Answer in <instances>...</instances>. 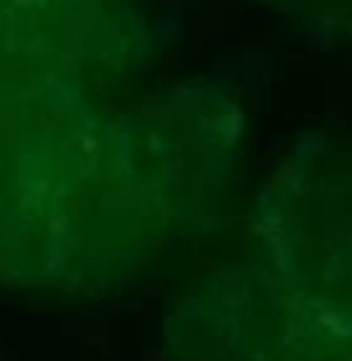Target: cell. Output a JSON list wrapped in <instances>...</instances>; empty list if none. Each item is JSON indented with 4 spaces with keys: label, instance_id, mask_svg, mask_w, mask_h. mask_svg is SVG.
Listing matches in <instances>:
<instances>
[{
    "label": "cell",
    "instance_id": "5b68a950",
    "mask_svg": "<svg viewBox=\"0 0 352 361\" xmlns=\"http://www.w3.org/2000/svg\"><path fill=\"white\" fill-rule=\"evenodd\" d=\"M150 48L133 0H0V67L61 73L137 67Z\"/></svg>",
    "mask_w": 352,
    "mask_h": 361
},
{
    "label": "cell",
    "instance_id": "52a82bcc",
    "mask_svg": "<svg viewBox=\"0 0 352 361\" xmlns=\"http://www.w3.org/2000/svg\"><path fill=\"white\" fill-rule=\"evenodd\" d=\"M286 361H352V333H292Z\"/></svg>",
    "mask_w": 352,
    "mask_h": 361
},
{
    "label": "cell",
    "instance_id": "7a4b0ae2",
    "mask_svg": "<svg viewBox=\"0 0 352 361\" xmlns=\"http://www.w3.org/2000/svg\"><path fill=\"white\" fill-rule=\"evenodd\" d=\"M254 235L292 333H352V140L302 133L254 200Z\"/></svg>",
    "mask_w": 352,
    "mask_h": 361
},
{
    "label": "cell",
    "instance_id": "8992f818",
    "mask_svg": "<svg viewBox=\"0 0 352 361\" xmlns=\"http://www.w3.org/2000/svg\"><path fill=\"white\" fill-rule=\"evenodd\" d=\"M286 16L308 35L327 42H352V0H257Z\"/></svg>",
    "mask_w": 352,
    "mask_h": 361
},
{
    "label": "cell",
    "instance_id": "3957f363",
    "mask_svg": "<svg viewBox=\"0 0 352 361\" xmlns=\"http://www.w3.org/2000/svg\"><path fill=\"white\" fill-rule=\"evenodd\" d=\"M127 171L165 241L219 219L245 149V111L219 82L190 80L118 114Z\"/></svg>",
    "mask_w": 352,
    "mask_h": 361
},
{
    "label": "cell",
    "instance_id": "6da1fadb",
    "mask_svg": "<svg viewBox=\"0 0 352 361\" xmlns=\"http://www.w3.org/2000/svg\"><path fill=\"white\" fill-rule=\"evenodd\" d=\"M162 244L127 171L118 114L73 73L0 67V282L121 292Z\"/></svg>",
    "mask_w": 352,
    "mask_h": 361
},
{
    "label": "cell",
    "instance_id": "277c9868",
    "mask_svg": "<svg viewBox=\"0 0 352 361\" xmlns=\"http://www.w3.org/2000/svg\"><path fill=\"white\" fill-rule=\"evenodd\" d=\"M292 320L260 257L219 263L171 298L165 361H286Z\"/></svg>",
    "mask_w": 352,
    "mask_h": 361
}]
</instances>
